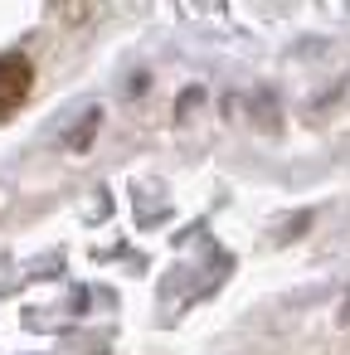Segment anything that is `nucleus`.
Instances as JSON below:
<instances>
[{
	"label": "nucleus",
	"mask_w": 350,
	"mask_h": 355,
	"mask_svg": "<svg viewBox=\"0 0 350 355\" xmlns=\"http://www.w3.org/2000/svg\"><path fill=\"white\" fill-rule=\"evenodd\" d=\"M340 321H345V326H350V302H345V311H340Z\"/></svg>",
	"instance_id": "f03ea898"
},
{
	"label": "nucleus",
	"mask_w": 350,
	"mask_h": 355,
	"mask_svg": "<svg viewBox=\"0 0 350 355\" xmlns=\"http://www.w3.org/2000/svg\"><path fill=\"white\" fill-rule=\"evenodd\" d=\"M35 88V69L25 54H0V112H15Z\"/></svg>",
	"instance_id": "f257e3e1"
}]
</instances>
